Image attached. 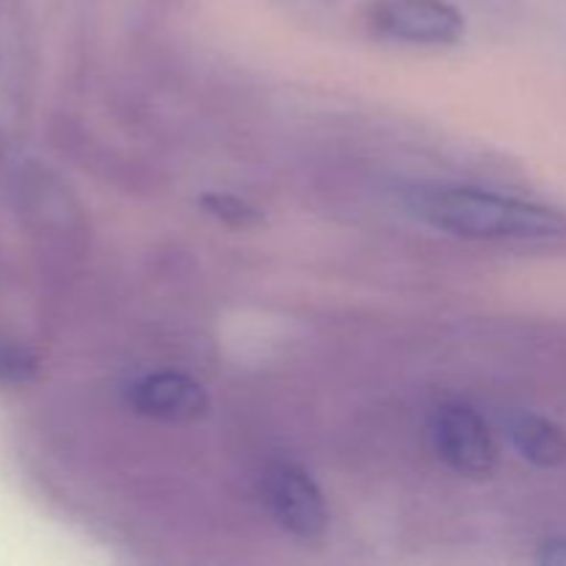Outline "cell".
Listing matches in <instances>:
<instances>
[{"label": "cell", "instance_id": "cell-1", "mask_svg": "<svg viewBox=\"0 0 566 566\" xmlns=\"http://www.w3.org/2000/svg\"><path fill=\"white\" fill-rule=\"evenodd\" d=\"M407 208L434 230L468 241H553L566 235V216L558 208L486 188L426 182L409 188Z\"/></svg>", "mask_w": 566, "mask_h": 566}, {"label": "cell", "instance_id": "cell-2", "mask_svg": "<svg viewBox=\"0 0 566 566\" xmlns=\"http://www.w3.org/2000/svg\"><path fill=\"white\" fill-rule=\"evenodd\" d=\"M374 36L412 48H448L464 36V17L448 0H374L368 6Z\"/></svg>", "mask_w": 566, "mask_h": 566}, {"label": "cell", "instance_id": "cell-3", "mask_svg": "<svg viewBox=\"0 0 566 566\" xmlns=\"http://www.w3.org/2000/svg\"><path fill=\"white\" fill-rule=\"evenodd\" d=\"M263 497L274 523L296 539H321L329 528V506L324 492L298 464H271L263 475Z\"/></svg>", "mask_w": 566, "mask_h": 566}, {"label": "cell", "instance_id": "cell-4", "mask_svg": "<svg viewBox=\"0 0 566 566\" xmlns=\"http://www.w3.org/2000/svg\"><path fill=\"white\" fill-rule=\"evenodd\" d=\"M431 442L448 468L464 475H486L497 464V440L484 415L468 403H442L431 418Z\"/></svg>", "mask_w": 566, "mask_h": 566}, {"label": "cell", "instance_id": "cell-5", "mask_svg": "<svg viewBox=\"0 0 566 566\" xmlns=\"http://www.w3.org/2000/svg\"><path fill=\"white\" fill-rule=\"evenodd\" d=\"M28 86L25 0H0V149L20 130Z\"/></svg>", "mask_w": 566, "mask_h": 566}, {"label": "cell", "instance_id": "cell-6", "mask_svg": "<svg viewBox=\"0 0 566 566\" xmlns=\"http://www.w3.org/2000/svg\"><path fill=\"white\" fill-rule=\"evenodd\" d=\"M125 401L142 418L175 426L197 423L210 409L205 387L180 370H155V374L138 376L127 387Z\"/></svg>", "mask_w": 566, "mask_h": 566}, {"label": "cell", "instance_id": "cell-7", "mask_svg": "<svg viewBox=\"0 0 566 566\" xmlns=\"http://www.w3.org/2000/svg\"><path fill=\"white\" fill-rule=\"evenodd\" d=\"M506 437L514 451L536 468H558L566 462V434L553 420L536 412H512Z\"/></svg>", "mask_w": 566, "mask_h": 566}, {"label": "cell", "instance_id": "cell-8", "mask_svg": "<svg viewBox=\"0 0 566 566\" xmlns=\"http://www.w3.org/2000/svg\"><path fill=\"white\" fill-rule=\"evenodd\" d=\"M199 202H202L205 213H210V216H213V219H219L221 224L235 227V230H247V227L258 224V221L263 219L258 208H252V205H249L247 199L232 197V193L210 191V193H205V197L199 199Z\"/></svg>", "mask_w": 566, "mask_h": 566}, {"label": "cell", "instance_id": "cell-9", "mask_svg": "<svg viewBox=\"0 0 566 566\" xmlns=\"http://www.w3.org/2000/svg\"><path fill=\"white\" fill-rule=\"evenodd\" d=\"M33 374H36V359L25 348L0 340V381L3 385H22V381L33 379Z\"/></svg>", "mask_w": 566, "mask_h": 566}, {"label": "cell", "instance_id": "cell-10", "mask_svg": "<svg viewBox=\"0 0 566 566\" xmlns=\"http://www.w3.org/2000/svg\"><path fill=\"white\" fill-rule=\"evenodd\" d=\"M536 562L553 564V566H566V536L547 539L545 545H542V551L536 553Z\"/></svg>", "mask_w": 566, "mask_h": 566}]
</instances>
